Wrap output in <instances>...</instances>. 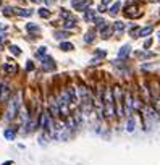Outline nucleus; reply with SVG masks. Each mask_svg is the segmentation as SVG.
<instances>
[{"label": "nucleus", "instance_id": "24", "mask_svg": "<svg viewBox=\"0 0 160 165\" xmlns=\"http://www.w3.org/2000/svg\"><path fill=\"white\" fill-rule=\"evenodd\" d=\"M39 16H42V18H49V16H50V12L47 8H40L39 10Z\"/></svg>", "mask_w": 160, "mask_h": 165}, {"label": "nucleus", "instance_id": "32", "mask_svg": "<svg viewBox=\"0 0 160 165\" xmlns=\"http://www.w3.org/2000/svg\"><path fill=\"white\" fill-rule=\"evenodd\" d=\"M2 39H3V34H2V33H0V42H2Z\"/></svg>", "mask_w": 160, "mask_h": 165}, {"label": "nucleus", "instance_id": "23", "mask_svg": "<svg viewBox=\"0 0 160 165\" xmlns=\"http://www.w3.org/2000/svg\"><path fill=\"white\" fill-rule=\"evenodd\" d=\"M112 0H102L100 7H99V12H105V8H107V5H110Z\"/></svg>", "mask_w": 160, "mask_h": 165}, {"label": "nucleus", "instance_id": "8", "mask_svg": "<svg viewBox=\"0 0 160 165\" xmlns=\"http://www.w3.org/2000/svg\"><path fill=\"white\" fill-rule=\"evenodd\" d=\"M96 16H97V10L89 8V10L84 12L83 18H84V21H87V23H94V21H96Z\"/></svg>", "mask_w": 160, "mask_h": 165}, {"label": "nucleus", "instance_id": "33", "mask_svg": "<svg viewBox=\"0 0 160 165\" xmlns=\"http://www.w3.org/2000/svg\"><path fill=\"white\" fill-rule=\"evenodd\" d=\"M3 165H12V162H5V164H3Z\"/></svg>", "mask_w": 160, "mask_h": 165}, {"label": "nucleus", "instance_id": "22", "mask_svg": "<svg viewBox=\"0 0 160 165\" xmlns=\"http://www.w3.org/2000/svg\"><path fill=\"white\" fill-rule=\"evenodd\" d=\"M120 7H121V3H120V2L113 3V5H112V8H110V13H112V15H117V13L120 12Z\"/></svg>", "mask_w": 160, "mask_h": 165}, {"label": "nucleus", "instance_id": "4", "mask_svg": "<svg viewBox=\"0 0 160 165\" xmlns=\"http://www.w3.org/2000/svg\"><path fill=\"white\" fill-rule=\"evenodd\" d=\"M133 110H134V97H133L131 91H126L125 92V117L126 118L133 117Z\"/></svg>", "mask_w": 160, "mask_h": 165}, {"label": "nucleus", "instance_id": "15", "mask_svg": "<svg viewBox=\"0 0 160 165\" xmlns=\"http://www.w3.org/2000/svg\"><path fill=\"white\" fill-rule=\"evenodd\" d=\"M113 31H115V33H123V31H125V23L115 21L113 23Z\"/></svg>", "mask_w": 160, "mask_h": 165}, {"label": "nucleus", "instance_id": "2", "mask_svg": "<svg viewBox=\"0 0 160 165\" xmlns=\"http://www.w3.org/2000/svg\"><path fill=\"white\" fill-rule=\"evenodd\" d=\"M104 118H107V120L117 118V109H115L113 89L112 88L104 89Z\"/></svg>", "mask_w": 160, "mask_h": 165}, {"label": "nucleus", "instance_id": "12", "mask_svg": "<svg viewBox=\"0 0 160 165\" xmlns=\"http://www.w3.org/2000/svg\"><path fill=\"white\" fill-rule=\"evenodd\" d=\"M129 52H131L129 46H123V47L120 49V52H118V57H120V58H126L128 55H129Z\"/></svg>", "mask_w": 160, "mask_h": 165}, {"label": "nucleus", "instance_id": "7", "mask_svg": "<svg viewBox=\"0 0 160 165\" xmlns=\"http://www.w3.org/2000/svg\"><path fill=\"white\" fill-rule=\"evenodd\" d=\"M42 68H44V71L55 70V62H53V58L52 57H44L42 58Z\"/></svg>", "mask_w": 160, "mask_h": 165}, {"label": "nucleus", "instance_id": "6", "mask_svg": "<svg viewBox=\"0 0 160 165\" xmlns=\"http://www.w3.org/2000/svg\"><path fill=\"white\" fill-rule=\"evenodd\" d=\"M10 84L8 82H2V92H0V102H8L10 101Z\"/></svg>", "mask_w": 160, "mask_h": 165}, {"label": "nucleus", "instance_id": "17", "mask_svg": "<svg viewBox=\"0 0 160 165\" xmlns=\"http://www.w3.org/2000/svg\"><path fill=\"white\" fill-rule=\"evenodd\" d=\"M3 70H5L8 75H15L16 73V67H15V65H10V63L3 65Z\"/></svg>", "mask_w": 160, "mask_h": 165}, {"label": "nucleus", "instance_id": "3", "mask_svg": "<svg viewBox=\"0 0 160 165\" xmlns=\"http://www.w3.org/2000/svg\"><path fill=\"white\" fill-rule=\"evenodd\" d=\"M113 99H115V109H117V118L121 120L125 117V91L120 86H113Z\"/></svg>", "mask_w": 160, "mask_h": 165}, {"label": "nucleus", "instance_id": "13", "mask_svg": "<svg viewBox=\"0 0 160 165\" xmlns=\"http://www.w3.org/2000/svg\"><path fill=\"white\" fill-rule=\"evenodd\" d=\"M136 130V122H134V118L133 117H129L128 118V126H126V131L128 133H133Z\"/></svg>", "mask_w": 160, "mask_h": 165}, {"label": "nucleus", "instance_id": "10", "mask_svg": "<svg viewBox=\"0 0 160 165\" xmlns=\"http://www.w3.org/2000/svg\"><path fill=\"white\" fill-rule=\"evenodd\" d=\"M154 31V26H146V28H142V29H139V37H147V36H151V33Z\"/></svg>", "mask_w": 160, "mask_h": 165}, {"label": "nucleus", "instance_id": "34", "mask_svg": "<svg viewBox=\"0 0 160 165\" xmlns=\"http://www.w3.org/2000/svg\"><path fill=\"white\" fill-rule=\"evenodd\" d=\"M32 2H36V3H39V2H40V0H32Z\"/></svg>", "mask_w": 160, "mask_h": 165}, {"label": "nucleus", "instance_id": "28", "mask_svg": "<svg viewBox=\"0 0 160 165\" xmlns=\"http://www.w3.org/2000/svg\"><path fill=\"white\" fill-rule=\"evenodd\" d=\"M60 15H62L63 18H66V20L71 18V15H70V12H68V10H62V12H60Z\"/></svg>", "mask_w": 160, "mask_h": 165}, {"label": "nucleus", "instance_id": "18", "mask_svg": "<svg viewBox=\"0 0 160 165\" xmlns=\"http://www.w3.org/2000/svg\"><path fill=\"white\" fill-rule=\"evenodd\" d=\"M68 36H70V33H68V31H57V33H55V39H58V41L66 39Z\"/></svg>", "mask_w": 160, "mask_h": 165}, {"label": "nucleus", "instance_id": "1", "mask_svg": "<svg viewBox=\"0 0 160 165\" xmlns=\"http://www.w3.org/2000/svg\"><path fill=\"white\" fill-rule=\"evenodd\" d=\"M19 110H21V92H18V94L10 97L8 104H6V109H5L3 120L5 122H13L19 115Z\"/></svg>", "mask_w": 160, "mask_h": 165}, {"label": "nucleus", "instance_id": "27", "mask_svg": "<svg viewBox=\"0 0 160 165\" xmlns=\"http://www.w3.org/2000/svg\"><path fill=\"white\" fill-rule=\"evenodd\" d=\"M47 54V47H39V50H37V57H42V55Z\"/></svg>", "mask_w": 160, "mask_h": 165}, {"label": "nucleus", "instance_id": "31", "mask_svg": "<svg viewBox=\"0 0 160 165\" xmlns=\"http://www.w3.org/2000/svg\"><path fill=\"white\" fill-rule=\"evenodd\" d=\"M26 68H28V70H32V68H34L32 62H29V63H28V65H26Z\"/></svg>", "mask_w": 160, "mask_h": 165}, {"label": "nucleus", "instance_id": "21", "mask_svg": "<svg viewBox=\"0 0 160 165\" xmlns=\"http://www.w3.org/2000/svg\"><path fill=\"white\" fill-rule=\"evenodd\" d=\"M60 49H62L63 52H68V50L73 49V44H71V42H62V44H60Z\"/></svg>", "mask_w": 160, "mask_h": 165}, {"label": "nucleus", "instance_id": "9", "mask_svg": "<svg viewBox=\"0 0 160 165\" xmlns=\"http://www.w3.org/2000/svg\"><path fill=\"white\" fill-rule=\"evenodd\" d=\"M3 136H5V139L13 141V139H15V136H16V130L15 128H6L5 131H3Z\"/></svg>", "mask_w": 160, "mask_h": 165}, {"label": "nucleus", "instance_id": "16", "mask_svg": "<svg viewBox=\"0 0 160 165\" xmlns=\"http://www.w3.org/2000/svg\"><path fill=\"white\" fill-rule=\"evenodd\" d=\"M26 29L32 34H39V26L34 25V23H28V25H26Z\"/></svg>", "mask_w": 160, "mask_h": 165}, {"label": "nucleus", "instance_id": "29", "mask_svg": "<svg viewBox=\"0 0 160 165\" xmlns=\"http://www.w3.org/2000/svg\"><path fill=\"white\" fill-rule=\"evenodd\" d=\"M12 13H13V8H10V7H5V8H3V15L8 16V15H12Z\"/></svg>", "mask_w": 160, "mask_h": 165}, {"label": "nucleus", "instance_id": "14", "mask_svg": "<svg viewBox=\"0 0 160 165\" xmlns=\"http://www.w3.org/2000/svg\"><path fill=\"white\" fill-rule=\"evenodd\" d=\"M16 15H19V16H31V15H32V10H28V8H16Z\"/></svg>", "mask_w": 160, "mask_h": 165}, {"label": "nucleus", "instance_id": "30", "mask_svg": "<svg viewBox=\"0 0 160 165\" xmlns=\"http://www.w3.org/2000/svg\"><path fill=\"white\" fill-rule=\"evenodd\" d=\"M97 57H105V52H104V50H97Z\"/></svg>", "mask_w": 160, "mask_h": 165}, {"label": "nucleus", "instance_id": "26", "mask_svg": "<svg viewBox=\"0 0 160 165\" xmlns=\"http://www.w3.org/2000/svg\"><path fill=\"white\" fill-rule=\"evenodd\" d=\"M10 52H12L13 55H19V54H21V50H19L16 46H10Z\"/></svg>", "mask_w": 160, "mask_h": 165}, {"label": "nucleus", "instance_id": "5", "mask_svg": "<svg viewBox=\"0 0 160 165\" xmlns=\"http://www.w3.org/2000/svg\"><path fill=\"white\" fill-rule=\"evenodd\" d=\"M49 113L52 115L53 120H58L60 107H58V101H57V97H53V96H50V97H49Z\"/></svg>", "mask_w": 160, "mask_h": 165}, {"label": "nucleus", "instance_id": "11", "mask_svg": "<svg viewBox=\"0 0 160 165\" xmlns=\"http://www.w3.org/2000/svg\"><path fill=\"white\" fill-rule=\"evenodd\" d=\"M112 31H113V29H112L110 26L105 25V26L100 29V36H102V39H108V37L112 36Z\"/></svg>", "mask_w": 160, "mask_h": 165}, {"label": "nucleus", "instance_id": "20", "mask_svg": "<svg viewBox=\"0 0 160 165\" xmlns=\"http://www.w3.org/2000/svg\"><path fill=\"white\" fill-rule=\"evenodd\" d=\"M94 34H96L94 31H87V33H86V36H84V42H87V44H91V42H92V41H94V37H96Z\"/></svg>", "mask_w": 160, "mask_h": 165}, {"label": "nucleus", "instance_id": "19", "mask_svg": "<svg viewBox=\"0 0 160 165\" xmlns=\"http://www.w3.org/2000/svg\"><path fill=\"white\" fill-rule=\"evenodd\" d=\"M63 28H65V29H73V28H76V21H74V18L66 20L65 25H63Z\"/></svg>", "mask_w": 160, "mask_h": 165}, {"label": "nucleus", "instance_id": "25", "mask_svg": "<svg viewBox=\"0 0 160 165\" xmlns=\"http://www.w3.org/2000/svg\"><path fill=\"white\" fill-rule=\"evenodd\" d=\"M104 23H105V20H104V18H96V21H94V25H96V28H100V29H102V28L105 26Z\"/></svg>", "mask_w": 160, "mask_h": 165}, {"label": "nucleus", "instance_id": "35", "mask_svg": "<svg viewBox=\"0 0 160 165\" xmlns=\"http://www.w3.org/2000/svg\"><path fill=\"white\" fill-rule=\"evenodd\" d=\"M0 92H2V82H0Z\"/></svg>", "mask_w": 160, "mask_h": 165}]
</instances>
